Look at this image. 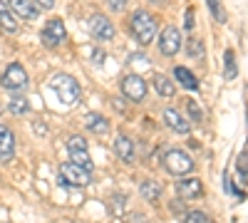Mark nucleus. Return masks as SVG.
<instances>
[{
	"label": "nucleus",
	"mask_w": 248,
	"mask_h": 223,
	"mask_svg": "<svg viewBox=\"0 0 248 223\" xmlns=\"http://www.w3.org/2000/svg\"><path fill=\"white\" fill-rule=\"evenodd\" d=\"M164 169L171 176H186L189 171H194V159L181 149H169L164 154Z\"/></svg>",
	"instance_id": "nucleus-4"
},
{
	"label": "nucleus",
	"mask_w": 248,
	"mask_h": 223,
	"mask_svg": "<svg viewBox=\"0 0 248 223\" xmlns=\"http://www.w3.org/2000/svg\"><path fill=\"white\" fill-rule=\"evenodd\" d=\"M57 181H60L62 189H79V186L90 184V171L77 166V164H72V161H67V164H60Z\"/></svg>",
	"instance_id": "nucleus-3"
},
{
	"label": "nucleus",
	"mask_w": 248,
	"mask_h": 223,
	"mask_svg": "<svg viewBox=\"0 0 248 223\" xmlns=\"http://www.w3.org/2000/svg\"><path fill=\"white\" fill-rule=\"evenodd\" d=\"M0 28H3L5 32H17V17L5 5V0H0Z\"/></svg>",
	"instance_id": "nucleus-16"
},
{
	"label": "nucleus",
	"mask_w": 248,
	"mask_h": 223,
	"mask_svg": "<svg viewBox=\"0 0 248 223\" xmlns=\"http://www.w3.org/2000/svg\"><path fill=\"white\" fill-rule=\"evenodd\" d=\"M94 52H97V55H94L92 59H94V62H99V65H102V62H105V55H102V50H94Z\"/></svg>",
	"instance_id": "nucleus-34"
},
{
	"label": "nucleus",
	"mask_w": 248,
	"mask_h": 223,
	"mask_svg": "<svg viewBox=\"0 0 248 223\" xmlns=\"http://www.w3.org/2000/svg\"><path fill=\"white\" fill-rule=\"evenodd\" d=\"M186 30H194V8L186 10Z\"/></svg>",
	"instance_id": "nucleus-32"
},
{
	"label": "nucleus",
	"mask_w": 248,
	"mask_h": 223,
	"mask_svg": "<svg viewBox=\"0 0 248 223\" xmlns=\"http://www.w3.org/2000/svg\"><path fill=\"white\" fill-rule=\"evenodd\" d=\"M122 208H124V196H112V198H109V211H112L114 216H119Z\"/></svg>",
	"instance_id": "nucleus-29"
},
{
	"label": "nucleus",
	"mask_w": 248,
	"mask_h": 223,
	"mask_svg": "<svg viewBox=\"0 0 248 223\" xmlns=\"http://www.w3.org/2000/svg\"><path fill=\"white\" fill-rule=\"evenodd\" d=\"M15 156V134L8 124H0V161H10Z\"/></svg>",
	"instance_id": "nucleus-10"
},
{
	"label": "nucleus",
	"mask_w": 248,
	"mask_h": 223,
	"mask_svg": "<svg viewBox=\"0 0 248 223\" xmlns=\"http://www.w3.org/2000/svg\"><path fill=\"white\" fill-rule=\"evenodd\" d=\"M25 85H28V72L23 70V65H17V62L8 65V70L3 72V77H0V87L17 92V89H23Z\"/></svg>",
	"instance_id": "nucleus-5"
},
{
	"label": "nucleus",
	"mask_w": 248,
	"mask_h": 223,
	"mask_svg": "<svg viewBox=\"0 0 248 223\" xmlns=\"http://www.w3.org/2000/svg\"><path fill=\"white\" fill-rule=\"evenodd\" d=\"M164 121L169 124V129L171 132H176V134H189L191 132V127H189V121H186V117L184 114H179V109H164Z\"/></svg>",
	"instance_id": "nucleus-11"
},
{
	"label": "nucleus",
	"mask_w": 248,
	"mask_h": 223,
	"mask_svg": "<svg viewBox=\"0 0 248 223\" xmlns=\"http://www.w3.org/2000/svg\"><path fill=\"white\" fill-rule=\"evenodd\" d=\"M209 223H211V221H209Z\"/></svg>",
	"instance_id": "nucleus-36"
},
{
	"label": "nucleus",
	"mask_w": 248,
	"mask_h": 223,
	"mask_svg": "<svg viewBox=\"0 0 248 223\" xmlns=\"http://www.w3.org/2000/svg\"><path fill=\"white\" fill-rule=\"evenodd\" d=\"M10 3V10L20 17H25V20H35L37 17V5L32 3V0H8Z\"/></svg>",
	"instance_id": "nucleus-14"
},
{
	"label": "nucleus",
	"mask_w": 248,
	"mask_h": 223,
	"mask_svg": "<svg viewBox=\"0 0 248 223\" xmlns=\"http://www.w3.org/2000/svg\"><path fill=\"white\" fill-rule=\"evenodd\" d=\"M223 67H226V72H223V77H226V79H233V77L238 74V67H236V55H233V50H226V52H223Z\"/></svg>",
	"instance_id": "nucleus-20"
},
{
	"label": "nucleus",
	"mask_w": 248,
	"mask_h": 223,
	"mask_svg": "<svg viewBox=\"0 0 248 223\" xmlns=\"http://www.w3.org/2000/svg\"><path fill=\"white\" fill-rule=\"evenodd\" d=\"M65 37H67L65 25H62V20H57V17H52L50 23L43 28V32H40V40H43L47 47H57Z\"/></svg>",
	"instance_id": "nucleus-7"
},
{
	"label": "nucleus",
	"mask_w": 248,
	"mask_h": 223,
	"mask_svg": "<svg viewBox=\"0 0 248 223\" xmlns=\"http://www.w3.org/2000/svg\"><path fill=\"white\" fill-rule=\"evenodd\" d=\"M174 77L179 79V85L181 87H186V89H199V79L194 77V72L189 70V67H174Z\"/></svg>",
	"instance_id": "nucleus-18"
},
{
	"label": "nucleus",
	"mask_w": 248,
	"mask_h": 223,
	"mask_svg": "<svg viewBox=\"0 0 248 223\" xmlns=\"http://www.w3.org/2000/svg\"><path fill=\"white\" fill-rule=\"evenodd\" d=\"M85 124H87V129L94 132V134H107V132H109V119L102 117L99 112H90L87 119H85Z\"/></svg>",
	"instance_id": "nucleus-15"
},
{
	"label": "nucleus",
	"mask_w": 248,
	"mask_h": 223,
	"mask_svg": "<svg viewBox=\"0 0 248 223\" xmlns=\"http://www.w3.org/2000/svg\"><path fill=\"white\" fill-rule=\"evenodd\" d=\"M236 169H238L241 181L246 184V181H248V144L243 147V151H241V154H238V159H236Z\"/></svg>",
	"instance_id": "nucleus-23"
},
{
	"label": "nucleus",
	"mask_w": 248,
	"mask_h": 223,
	"mask_svg": "<svg viewBox=\"0 0 248 223\" xmlns=\"http://www.w3.org/2000/svg\"><path fill=\"white\" fill-rule=\"evenodd\" d=\"M176 193L181 198H199L203 193V186L199 178H179L176 181Z\"/></svg>",
	"instance_id": "nucleus-12"
},
{
	"label": "nucleus",
	"mask_w": 248,
	"mask_h": 223,
	"mask_svg": "<svg viewBox=\"0 0 248 223\" xmlns=\"http://www.w3.org/2000/svg\"><path fill=\"white\" fill-rule=\"evenodd\" d=\"M50 87H52V92L57 94V99L62 104H75L77 99H79V82L75 77H70V74H52V79H50Z\"/></svg>",
	"instance_id": "nucleus-2"
},
{
	"label": "nucleus",
	"mask_w": 248,
	"mask_h": 223,
	"mask_svg": "<svg viewBox=\"0 0 248 223\" xmlns=\"http://www.w3.org/2000/svg\"><path fill=\"white\" fill-rule=\"evenodd\" d=\"M171 208H174V213H176V216H179V213H184V206H181V204H176V201L171 204Z\"/></svg>",
	"instance_id": "nucleus-35"
},
{
	"label": "nucleus",
	"mask_w": 248,
	"mask_h": 223,
	"mask_svg": "<svg viewBox=\"0 0 248 223\" xmlns=\"http://www.w3.org/2000/svg\"><path fill=\"white\" fill-rule=\"evenodd\" d=\"M129 30H132V35L139 45H149L156 35V20L147 10H137L129 17Z\"/></svg>",
	"instance_id": "nucleus-1"
},
{
	"label": "nucleus",
	"mask_w": 248,
	"mask_h": 223,
	"mask_svg": "<svg viewBox=\"0 0 248 223\" xmlns=\"http://www.w3.org/2000/svg\"><path fill=\"white\" fill-rule=\"evenodd\" d=\"M134 151H137V149H134V141H132L129 136H117V141H114V154H117L122 161L132 164V161L137 159Z\"/></svg>",
	"instance_id": "nucleus-13"
},
{
	"label": "nucleus",
	"mask_w": 248,
	"mask_h": 223,
	"mask_svg": "<svg viewBox=\"0 0 248 223\" xmlns=\"http://www.w3.org/2000/svg\"><path fill=\"white\" fill-rule=\"evenodd\" d=\"M30 109V104H28V99L23 97V94H13V99H10V104H8V112L10 114H25Z\"/></svg>",
	"instance_id": "nucleus-22"
},
{
	"label": "nucleus",
	"mask_w": 248,
	"mask_h": 223,
	"mask_svg": "<svg viewBox=\"0 0 248 223\" xmlns=\"http://www.w3.org/2000/svg\"><path fill=\"white\" fill-rule=\"evenodd\" d=\"M32 3H35L37 8H43V10H50V8L55 5V0H32Z\"/></svg>",
	"instance_id": "nucleus-31"
},
{
	"label": "nucleus",
	"mask_w": 248,
	"mask_h": 223,
	"mask_svg": "<svg viewBox=\"0 0 248 223\" xmlns=\"http://www.w3.org/2000/svg\"><path fill=\"white\" fill-rule=\"evenodd\" d=\"M90 32L94 40H112L114 37V25L109 23V20L105 15H92L90 17Z\"/></svg>",
	"instance_id": "nucleus-9"
},
{
	"label": "nucleus",
	"mask_w": 248,
	"mask_h": 223,
	"mask_svg": "<svg viewBox=\"0 0 248 223\" xmlns=\"http://www.w3.org/2000/svg\"><path fill=\"white\" fill-rule=\"evenodd\" d=\"M70 156H72V164H77V166H82V169H87V171H92V169H94V164H92V159H90L87 149L70 151Z\"/></svg>",
	"instance_id": "nucleus-21"
},
{
	"label": "nucleus",
	"mask_w": 248,
	"mask_h": 223,
	"mask_svg": "<svg viewBox=\"0 0 248 223\" xmlns=\"http://www.w3.org/2000/svg\"><path fill=\"white\" fill-rule=\"evenodd\" d=\"M127 3H129V0H107V8L112 13H122L124 8H127Z\"/></svg>",
	"instance_id": "nucleus-30"
},
{
	"label": "nucleus",
	"mask_w": 248,
	"mask_h": 223,
	"mask_svg": "<svg viewBox=\"0 0 248 223\" xmlns=\"http://www.w3.org/2000/svg\"><path fill=\"white\" fill-rule=\"evenodd\" d=\"M32 127H35V129H37V134H43V136H45V134H47V132H45V129H47V127H45V124H43V121H35V124H32Z\"/></svg>",
	"instance_id": "nucleus-33"
},
{
	"label": "nucleus",
	"mask_w": 248,
	"mask_h": 223,
	"mask_svg": "<svg viewBox=\"0 0 248 223\" xmlns=\"http://www.w3.org/2000/svg\"><path fill=\"white\" fill-rule=\"evenodd\" d=\"M139 191H141V196L147 198L149 204H159V198H161V184L159 181H141Z\"/></svg>",
	"instance_id": "nucleus-17"
},
{
	"label": "nucleus",
	"mask_w": 248,
	"mask_h": 223,
	"mask_svg": "<svg viewBox=\"0 0 248 223\" xmlns=\"http://www.w3.org/2000/svg\"><path fill=\"white\" fill-rule=\"evenodd\" d=\"M154 89H156V94H161V97H174L176 94V87H174V82L171 79H167L164 74H154Z\"/></svg>",
	"instance_id": "nucleus-19"
},
{
	"label": "nucleus",
	"mask_w": 248,
	"mask_h": 223,
	"mask_svg": "<svg viewBox=\"0 0 248 223\" xmlns=\"http://www.w3.org/2000/svg\"><path fill=\"white\" fill-rule=\"evenodd\" d=\"M184 107H186V112H189V117H191L194 121H201V119H203V109L194 102V99H184Z\"/></svg>",
	"instance_id": "nucleus-25"
},
{
	"label": "nucleus",
	"mask_w": 248,
	"mask_h": 223,
	"mask_svg": "<svg viewBox=\"0 0 248 223\" xmlns=\"http://www.w3.org/2000/svg\"><path fill=\"white\" fill-rule=\"evenodd\" d=\"M67 149H70V151H79V149H87V141H85V136H79V134H72V136L67 139Z\"/></svg>",
	"instance_id": "nucleus-27"
},
{
	"label": "nucleus",
	"mask_w": 248,
	"mask_h": 223,
	"mask_svg": "<svg viewBox=\"0 0 248 223\" xmlns=\"http://www.w3.org/2000/svg\"><path fill=\"white\" fill-rule=\"evenodd\" d=\"M179 47H181V32H179V28H167L161 32V37H159V50H161V55L164 57H174L176 52H179Z\"/></svg>",
	"instance_id": "nucleus-8"
},
{
	"label": "nucleus",
	"mask_w": 248,
	"mask_h": 223,
	"mask_svg": "<svg viewBox=\"0 0 248 223\" xmlns=\"http://www.w3.org/2000/svg\"><path fill=\"white\" fill-rule=\"evenodd\" d=\"M184 223H209V218H206L201 211H189L184 216Z\"/></svg>",
	"instance_id": "nucleus-28"
},
{
	"label": "nucleus",
	"mask_w": 248,
	"mask_h": 223,
	"mask_svg": "<svg viewBox=\"0 0 248 223\" xmlns=\"http://www.w3.org/2000/svg\"><path fill=\"white\" fill-rule=\"evenodd\" d=\"M186 55L189 57H201L203 55V43L199 37H189V43H186Z\"/></svg>",
	"instance_id": "nucleus-24"
},
{
	"label": "nucleus",
	"mask_w": 248,
	"mask_h": 223,
	"mask_svg": "<svg viewBox=\"0 0 248 223\" xmlns=\"http://www.w3.org/2000/svg\"><path fill=\"white\" fill-rule=\"evenodd\" d=\"M206 3H209L211 15L218 20V23H226V10H223V3H221V0H206Z\"/></svg>",
	"instance_id": "nucleus-26"
},
{
	"label": "nucleus",
	"mask_w": 248,
	"mask_h": 223,
	"mask_svg": "<svg viewBox=\"0 0 248 223\" xmlns=\"http://www.w3.org/2000/svg\"><path fill=\"white\" fill-rule=\"evenodd\" d=\"M122 94L127 99H132V102H141L147 97V82L139 74H127L122 79Z\"/></svg>",
	"instance_id": "nucleus-6"
}]
</instances>
